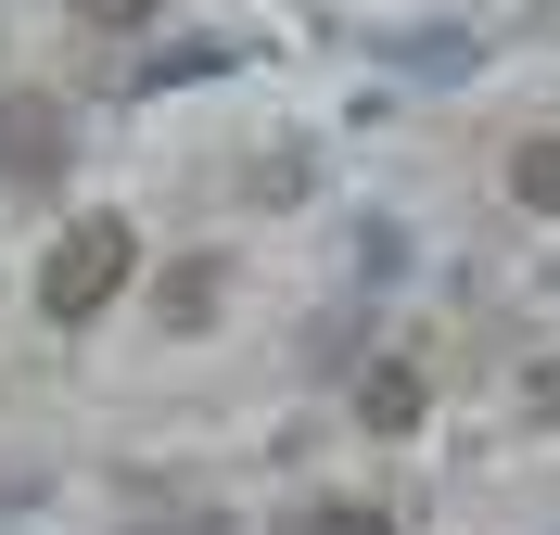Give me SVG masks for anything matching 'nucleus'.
Here are the masks:
<instances>
[{"label":"nucleus","mask_w":560,"mask_h":535,"mask_svg":"<svg viewBox=\"0 0 560 535\" xmlns=\"http://www.w3.org/2000/svg\"><path fill=\"white\" fill-rule=\"evenodd\" d=\"M128 268H140V230H128V217H77L65 243L38 255V319H65V332L103 319L115 293H128Z\"/></svg>","instance_id":"f257e3e1"},{"label":"nucleus","mask_w":560,"mask_h":535,"mask_svg":"<svg viewBox=\"0 0 560 535\" xmlns=\"http://www.w3.org/2000/svg\"><path fill=\"white\" fill-rule=\"evenodd\" d=\"M0 166L26 178V191H51L65 178V115L51 103H0Z\"/></svg>","instance_id":"f03ea898"},{"label":"nucleus","mask_w":560,"mask_h":535,"mask_svg":"<svg viewBox=\"0 0 560 535\" xmlns=\"http://www.w3.org/2000/svg\"><path fill=\"white\" fill-rule=\"evenodd\" d=\"M217 293H230V268H217V255H178L166 281H153V306H166V332H205Z\"/></svg>","instance_id":"7ed1b4c3"},{"label":"nucleus","mask_w":560,"mask_h":535,"mask_svg":"<svg viewBox=\"0 0 560 535\" xmlns=\"http://www.w3.org/2000/svg\"><path fill=\"white\" fill-rule=\"evenodd\" d=\"M357 421H370V433H420V370H408V357H383V370L357 383Z\"/></svg>","instance_id":"20e7f679"},{"label":"nucleus","mask_w":560,"mask_h":535,"mask_svg":"<svg viewBox=\"0 0 560 535\" xmlns=\"http://www.w3.org/2000/svg\"><path fill=\"white\" fill-rule=\"evenodd\" d=\"M510 205H523V217H560V141H523V153H510Z\"/></svg>","instance_id":"39448f33"},{"label":"nucleus","mask_w":560,"mask_h":535,"mask_svg":"<svg viewBox=\"0 0 560 535\" xmlns=\"http://www.w3.org/2000/svg\"><path fill=\"white\" fill-rule=\"evenodd\" d=\"M293 535H395V523H383V510H357V498H318Z\"/></svg>","instance_id":"423d86ee"},{"label":"nucleus","mask_w":560,"mask_h":535,"mask_svg":"<svg viewBox=\"0 0 560 535\" xmlns=\"http://www.w3.org/2000/svg\"><path fill=\"white\" fill-rule=\"evenodd\" d=\"M77 26H103V38H140V26H153V0H77Z\"/></svg>","instance_id":"0eeeda50"}]
</instances>
